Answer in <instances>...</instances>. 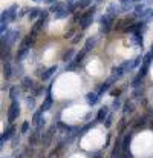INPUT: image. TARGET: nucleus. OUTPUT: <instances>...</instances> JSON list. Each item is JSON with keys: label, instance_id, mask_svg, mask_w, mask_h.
I'll list each match as a JSON object with an SVG mask.
<instances>
[{"label": "nucleus", "instance_id": "nucleus-1", "mask_svg": "<svg viewBox=\"0 0 153 158\" xmlns=\"http://www.w3.org/2000/svg\"><path fill=\"white\" fill-rule=\"evenodd\" d=\"M17 9L18 6L17 5H11L9 8H6L3 12H2V17H0V23H12L17 17Z\"/></svg>", "mask_w": 153, "mask_h": 158}, {"label": "nucleus", "instance_id": "nucleus-2", "mask_svg": "<svg viewBox=\"0 0 153 158\" xmlns=\"http://www.w3.org/2000/svg\"><path fill=\"white\" fill-rule=\"evenodd\" d=\"M95 11H97V6L94 5V6H91V8H89V9H87V11L80 17V28H81V29H86V28H89V26H91Z\"/></svg>", "mask_w": 153, "mask_h": 158}, {"label": "nucleus", "instance_id": "nucleus-3", "mask_svg": "<svg viewBox=\"0 0 153 158\" xmlns=\"http://www.w3.org/2000/svg\"><path fill=\"white\" fill-rule=\"evenodd\" d=\"M18 114H20V105H18L17 100H12V103H11L9 109H8V123L12 124L14 120L18 117Z\"/></svg>", "mask_w": 153, "mask_h": 158}, {"label": "nucleus", "instance_id": "nucleus-4", "mask_svg": "<svg viewBox=\"0 0 153 158\" xmlns=\"http://www.w3.org/2000/svg\"><path fill=\"white\" fill-rule=\"evenodd\" d=\"M113 20H115V17L110 15V14H104V15H103L101 20H100V23H101V32H106V34H107V32L110 31Z\"/></svg>", "mask_w": 153, "mask_h": 158}, {"label": "nucleus", "instance_id": "nucleus-5", "mask_svg": "<svg viewBox=\"0 0 153 158\" xmlns=\"http://www.w3.org/2000/svg\"><path fill=\"white\" fill-rule=\"evenodd\" d=\"M49 11H51L54 15H57V14H61V12H66V11H69V6H67V3H61V2H58V3L52 5Z\"/></svg>", "mask_w": 153, "mask_h": 158}, {"label": "nucleus", "instance_id": "nucleus-6", "mask_svg": "<svg viewBox=\"0 0 153 158\" xmlns=\"http://www.w3.org/2000/svg\"><path fill=\"white\" fill-rule=\"evenodd\" d=\"M34 40H35V34H29V35H26L23 40H22V43H20V48L18 49H28L29 51V48L32 46V43H34Z\"/></svg>", "mask_w": 153, "mask_h": 158}, {"label": "nucleus", "instance_id": "nucleus-7", "mask_svg": "<svg viewBox=\"0 0 153 158\" xmlns=\"http://www.w3.org/2000/svg\"><path fill=\"white\" fill-rule=\"evenodd\" d=\"M14 132H15V126H14V124H9V127L3 132V135H2V138H0V144L3 146L6 140L12 138V137H14Z\"/></svg>", "mask_w": 153, "mask_h": 158}, {"label": "nucleus", "instance_id": "nucleus-8", "mask_svg": "<svg viewBox=\"0 0 153 158\" xmlns=\"http://www.w3.org/2000/svg\"><path fill=\"white\" fill-rule=\"evenodd\" d=\"M3 77H5L6 80H9V78L12 77V68H11V63H9L8 60L3 61Z\"/></svg>", "mask_w": 153, "mask_h": 158}, {"label": "nucleus", "instance_id": "nucleus-9", "mask_svg": "<svg viewBox=\"0 0 153 158\" xmlns=\"http://www.w3.org/2000/svg\"><path fill=\"white\" fill-rule=\"evenodd\" d=\"M52 106V95H51V91H48V97L45 98V102H43V105L40 107V110L42 112H46V110H49Z\"/></svg>", "mask_w": 153, "mask_h": 158}, {"label": "nucleus", "instance_id": "nucleus-10", "mask_svg": "<svg viewBox=\"0 0 153 158\" xmlns=\"http://www.w3.org/2000/svg\"><path fill=\"white\" fill-rule=\"evenodd\" d=\"M45 23H46V19H42V17H40V19H38V20L35 22L34 28H32V34H35V35H37V34H38V32L42 31V29H43Z\"/></svg>", "mask_w": 153, "mask_h": 158}, {"label": "nucleus", "instance_id": "nucleus-11", "mask_svg": "<svg viewBox=\"0 0 153 158\" xmlns=\"http://www.w3.org/2000/svg\"><path fill=\"white\" fill-rule=\"evenodd\" d=\"M107 117H109V107L103 106L101 109L98 110V114H97V121H104Z\"/></svg>", "mask_w": 153, "mask_h": 158}, {"label": "nucleus", "instance_id": "nucleus-12", "mask_svg": "<svg viewBox=\"0 0 153 158\" xmlns=\"http://www.w3.org/2000/svg\"><path fill=\"white\" fill-rule=\"evenodd\" d=\"M54 131H55V126H51V127L48 129V132L43 134V143H45L46 146H49V143H51L52 135H54Z\"/></svg>", "mask_w": 153, "mask_h": 158}, {"label": "nucleus", "instance_id": "nucleus-13", "mask_svg": "<svg viewBox=\"0 0 153 158\" xmlns=\"http://www.w3.org/2000/svg\"><path fill=\"white\" fill-rule=\"evenodd\" d=\"M121 11V6L119 5H116V3H110L109 6H107V14H110V15H113V17H116V14Z\"/></svg>", "mask_w": 153, "mask_h": 158}, {"label": "nucleus", "instance_id": "nucleus-14", "mask_svg": "<svg viewBox=\"0 0 153 158\" xmlns=\"http://www.w3.org/2000/svg\"><path fill=\"white\" fill-rule=\"evenodd\" d=\"M86 100H87V103L91 106L97 105L98 103V100H100V95L98 94H95V92H89L87 95H86Z\"/></svg>", "mask_w": 153, "mask_h": 158}, {"label": "nucleus", "instance_id": "nucleus-15", "mask_svg": "<svg viewBox=\"0 0 153 158\" xmlns=\"http://www.w3.org/2000/svg\"><path fill=\"white\" fill-rule=\"evenodd\" d=\"M115 78H116V77H110V78H109L107 81H104V83H103L101 88H100V91H98V95H103V94H104V92H106V91H107V89L110 88V85H112V83L115 81Z\"/></svg>", "mask_w": 153, "mask_h": 158}, {"label": "nucleus", "instance_id": "nucleus-16", "mask_svg": "<svg viewBox=\"0 0 153 158\" xmlns=\"http://www.w3.org/2000/svg\"><path fill=\"white\" fill-rule=\"evenodd\" d=\"M130 141H132V134H127L124 138H123V154L124 152H129V146H130Z\"/></svg>", "mask_w": 153, "mask_h": 158}, {"label": "nucleus", "instance_id": "nucleus-17", "mask_svg": "<svg viewBox=\"0 0 153 158\" xmlns=\"http://www.w3.org/2000/svg\"><path fill=\"white\" fill-rule=\"evenodd\" d=\"M32 86H34V81H32L31 77H23L22 78V88L23 89H31Z\"/></svg>", "mask_w": 153, "mask_h": 158}, {"label": "nucleus", "instance_id": "nucleus-18", "mask_svg": "<svg viewBox=\"0 0 153 158\" xmlns=\"http://www.w3.org/2000/svg\"><path fill=\"white\" fill-rule=\"evenodd\" d=\"M95 43H97V40H95V39H92V37H89V39L86 40V45H84V51H86V52L92 51V49L95 48Z\"/></svg>", "mask_w": 153, "mask_h": 158}, {"label": "nucleus", "instance_id": "nucleus-19", "mask_svg": "<svg viewBox=\"0 0 153 158\" xmlns=\"http://www.w3.org/2000/svg\"><path fill=\"white\" fill-rule=\"evenodd\" d=\"M42 11L43 9H40V8H31V11H29V19H37V17H40L42 15Z\"/></svg>", "mask_w": 153, "mask_h": 158}, {"label": "nucleus", "instance_id": "nucleus-20", "mask_svg": "<svg viewBox=\"0 0 153 158\" xmlns=\"http://www.w3.org/2000/svg\"><path fill=\"white\" fill-rule=\"evenodd\" d=\"M55 71H57V66H51L49 69H46V71H45V74L42 75V78H43V80H48V78H51L52 74H54Z\"/></svg>", "mask_w": 153, "mask_h": 158}, {"label": "nucleus", "instance_id": "nucleus-21", "mask_svg": "<svg viewBox=\"0 0 153 158\" xmlns=\"http://www.w3.org/2000/svg\"><path fill=\"white\" fill-rule=\"evenodd\" d=\"M146 9H147V8H146V5H143V3H141V5H136V6H135V15L141 17V15L146 12Z\"/></svg>", "mask_w": 153, "mask_h": 158}, {"label": "nucleus", "instance_id": "nucleus-22", "mask_svg": "<svg viewBox=\"0 0 153 158\" xmlns=\"http://www.w3.org/2000/svg\"><path fill=\"white\" fill-rule=\"evenodd\" d=\"M124 68L123 66H118V68H113L112 69V72H113V77H116V78H119V77H123L124 75Z\"/></svg>", "mask_w": 153, "mask_h": 158}, {"label": "nucleus", "instance_id": "nucleus-23", "mask_svg": "<svg viewBox=\"0 0 153 158\" xmlns=\"http://www.w3.org/2000/svg\"><path fill=\"white\" fill-rule=\"evenodd\" d=\"M18 92H20L18 86H12V88L9 89V98H11V100H15L17 95H18Z\"/></svg>", "mask_w": 153, "mask_h": 158}, {"label": "nucleus", "instance_id": "nucleus-24", "mask_svg": "<svg viewBox=\"0 0 153 158\" xmlns=\"http://www.w3.org/2000/svg\"><path fill=\"white\" fill-rule=\"evenodd\" d=\"M152 60H153V51H150V52H147L146 55H144V58H143V64H149V66H150Z\"/></svg>", "mask_w": 153, "mask_h": 158}, {"label": "nucleus", "instance_id": "nucleus-25", "mask_svg": "<svg viewBox=\"0 0 153 158\" xmlns=\"http://www.w3.org/2000/svg\"><path fill=\"white\" fill-rule=\"evenodd\" d=\"M141 83H143V77L138 74V75L132 80V88H139V86H141Z\"/></svg>", "mask_w": 153, "mask_h": 158}, {"label": "nucleus", "instance_id": "nucleus-26", "mask_svg": "<svg viewBox=\"0 0 153 158\" xmlns=\"http://www.w3.org/2000/svg\"><path fill=\"white\" fill-rule=\"evenodd\" d=\"M95 124H97V121H94V123H89V124H86V126H84V127H83V129L80 131V137H83V135H84V134H86V132H87L89 129H92V127H94Z\"/></svg>", "mask_w": 153, "mask_h": 158}, {"label": "nucleus", "instance_id": "nucleus-27", "mask_svg": "<svg viewBox=\"0 0 153 158\" xmlns=\"http://www.w3.org/2000/svg\"><path fill=\"white\" fill-rule=\"evenodd\" d=\"M84 55H86V51H84V49H83V51H80V52L75 55V58H74V63H75V64H80V61L83 60V57H84Z\"/></svg>", "mask_w": 153, "mask_h": 158}, {"label": "nucleus", "instance_id": "nucleus-28", "mask_svg": "<svg viewBox=\"0 0 153 158\" xmlns=\"http://www.w3.org/2000/svg\"><path fill=\"white\" fill-rule=\"evenodd\" d=\"M28 49H18V52H17V61H22L26 55H28Z\"/></svg>", "mask_w": 153, "mask_h": 158}, {"label": "nucleus", "instance_id": "nucleus-29", "mask_svg": "<svg viewBox=\"0 0 153 158\" xmlns=\"http://www.w3.org/2000/svg\"><path fill=\"white\" fill-rule=\"evenodd\" d=\"M72 57H74V49H69V51H66V52H64L63 60H64V61H70V60H72Z\"/></svg>", "mask_w": 153, "mask_h": 158}, {"label": "nucleus", "instance_id": "nucleus-30", "mask_svg": "<svg viewBox=\"0 0 153 158\" xmlns=\"http://www.w3.org/2000/svg\"><path fill=\"white\" fill-rule=\"evenodd\" d=\"M123 112H124V114L133 112V103H132V102H127V103L124 105V107H123Z\"/></svg>", "mask_w": 153, "mask_h": 158}, {"label": "nucleus", "instance_id": "nucleus-31", "mask_svg": "<svg viewBox=\"0 0 153 158\" xmlns=\"http://www.w3.org/2000/svg\"><path fill=\"white\" fill-rule=\"evenodd\" d=\"M147 72H149V64H143V66H141V69H139V75L144 78V77L147 75Z\"/></svg>", "mask_w": 153, "mask_h": 158}, {"label": "nucleus", "instance_id": "nucleus-32", "mask_svg": "<svg viewBox=\"0 0 153 158\" xmlns=\"http://www.w3.org/2000/svg\"><path fill=\"white\" fill-rule=\"evenodd\" d=\"M112 121H113V115L109 114V117L104 120V126H106V127H110V126H112Z\"/></svg>", "mask_w": 153, "mask_h": 158}, {"label": "nucleus", "instance_id": "nucleus-33", "mask_svg": "<svg viewBox=\"0 0 153 158\" xmlns=\"http://www.w3.org/2000/svg\"><path fill=\"white\" fill-rule=\"evenodd\" d=\"M138 123L135 124L136 126V129H139V127H144L146 126V117H143V118H139V120H136Z\"/></svg>", "mask_w": 153, "mask_h": 158}, {"label": "nucleus", "instance_id": "nucleus-34", "mask_svg": "<svg viewBox=\"0 0 153 158\" xmlns=\"http://www.w3.org/2000/svg\"><path fill=\"white\" fill-rule=\"evenodd\" d=\"M37 138H38V132H34V134L29 137V144H31V146H32V144H35Z\"/></svg>", "mask_w": 153, "mask_h": 158}, {"label": "nucleus", "instance_id": "nucleus-35", "mask_svg": "<svg viewBox=\"0 0 153 158\" xmlns=\"http://www.w3.org/2000/svg\"><path fill=\"white\" fill-rule=\"evenodd\" d=\"M81 39H83V34L80 32V34H77V37H74V39L70 40V42H72V45H77V43H78V42H80Z\"/></svg>", "mask_w": 153, "mask_h": 158}, {"label": "nucleus", "instance_id": "nucleus-36", "mask_svg": "<svg viewBox=\"0 0 153 158\" xmlns=\"http://www.w3.org/2000/svg\"><path fill=\"white\" fill-rule=\"evenodd\" d=\"M126 124H127V121H126V117H123V118H121V121H119V132H123V131H124Z\"/></svg>", "mask_w": 153, "mask_h": 158}, {"label": "nucleus", "instance_id": "nucleus-37", "mask_svg": "<svg viewBox=\"0 0 153 158\" xmlns=\"http://www.w3.org/2000/svg\"><path fill=\"white\" fill-rule=\"evenodd\" d=\"M28 131H29V121H25L22 124V134H26Z\"/></svg>", "mask_w": 153, "mask_h": 158}, {"label": "nucleus", "instance_id": "nucleus-38", "mask_svg": "<svg viewBox=\"0 0 153 158\" xmlns=\"http://www.w3.org/2000/svg\"><path fill=\"white\" fill-rule=\"evenodd\" d=\"M119 107H121V103H119V100H118V98H116V100H113V103H112V109H113V110H118Z\"/></svg>", "mask_w": 153, "mask_h": 158}, {"label": "nucleus", "instance_id": "nucleus-39", "mask_svg": "<svg viewBox=\"0 0 153 158\" xmlns=\"http://www.w3.org/2000/svg\"><path fill=\"white\" fill-rule=\"evenodd\" d=\"M26 103H28V106H29V107H34V103H35L34 97H32V98H29V97H28V98H26Z\"/></svg>", "mask_w": 153, "mask_h": 158}, {"label": "nucleus", "instance_id": "nucleus-40", "mask_svg": "<svg viewBox=\"0 0 153 158\" xmlns=\"http://www.w3.org/2000/svg\"><path fill=\"white\" fill-rule=\"evenodd\" d=\"M18 141H20V138H18V135H15V137L12 138V148H15V146L18 144Z\"/></svg>", "mask_w": 153, "mask_h": 158}, {"label": "nucleus", "instance_id": "nucleus-41", "mask_svg": "<svg viewBox=\"0 0 153 158\" xmlns=\"http://www.w3.org/2000/svg\"><path fill=\"white\" fill-rule=\"evenodd\" d=\"M139 61H141V57H136V58L133 60V68H135V66H138V64H139Z\"/></svg>", "mask_w": 153, "mask_h": 158}, {"label": "nucleus", "instance_id": "nucleus-42", "mask_svg": "<svg viewBox=\"0 0 153 158\" xmlns=\"http://www.w3.org/2000/svg\"><path fill=\"white\" fill-rule=\"evenodd\" d=\"M60 0H45V3H48V5H55V3H58Z\"/></svg>", "mask_w": 153, "mask_h": 158}, {"label": "nucleus", "instance_id": "nucleus-43", "mask_svg": "<svg viewBox=\"0 0 153 158\" xmlns=\"http://www.w3.org/2000/svg\"><path fill=\"white\" fill-rule=\"evenodd\" d=\"M72 34H74V29H70V31H67L64 37H66V39H70V37H72Z\"/></svg>", "mask_w": 153, "mask_h": 158}, {"label": "nucleus", "instance_id": "nucleus-44", "mask_svg": "<svg viewBox=\"0 0 153 158\" xmlns=\"http://www.w3.org/2000/svg\"><path fill=\"white\" fill-rule=\"evenodd\" d=\"M119 92H121L119 89H116V91H112V95H113V97H116V95H119Z\"/></svg>", "mask_w": 153, "mask_h": 158}, {"label": "nucleus", "instance_id": "nucleus-45", "mask_svg": "<svg viewBox=\"0 0 153 158\" xmlns=\"http://www.w3.org/2000/svg\"><path fill=\"white\" fill-rule=\"evenodd\" d=\"M124 158H133V155L130 152H124Z\"/></svg>", "mask_w": 153, "mask_h": 158}, {"label": "nucleus", "instance_id": "nucleus-46", "mask_svg": "<svg viewBox=\"0 0 153 158\" xmlns=\"http://www.w3.org/2000/svg\"><path fill=\"white\" fill-rule=\"evenodd\" d=\"M32 2H35V3H40V2H45V0H32Z\"/></svg>", "mask_w": 153, "mask_h": 158}, {"label": "nucleus", "instance_id": "nucleus-47", "mask_svg": "<svg viewBox=\"0 0 153 158\" xmlns=\"http://www.w3.org/2000/svg\"><path fill=\"white\" fill-rule=\"evenodd\" d=\"M150 127H152V131H153V121H152V123H150Z\"/></svg>", "mask_w": 153, "mask_h": 158}, {"label": "nucleus", "instance_id": "nucleus-48", "mask_svg": "<svg viewBox=\"0 0 153 158\" xmlns=\"http://www.w3.org/2000/svg\"><path fill=\"white\" fill-rule=\"evenodd\" d=\"M152 51H153V45H152Z\"/></svg>", "mask_w": 153, "mask_h": 158}, {"label": "nucleus", "instance_id": "nucleus-49", "mask_svg": "<svg viewBox=\"0 0 153 158\" xmlns=\"http://www.w3.org/2000/svg\"><path fill=\"white\" fill-rule=\"evenodd\" d=\"M152 17H153V12H152Z\"/></svg>", "mask_w": 153, "mask_h": 158}]
</instances>
